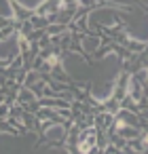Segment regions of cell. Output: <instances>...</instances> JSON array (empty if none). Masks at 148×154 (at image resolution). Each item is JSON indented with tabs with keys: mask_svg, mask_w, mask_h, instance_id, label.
Segmentation results:
<instances>
[{
	"mask_svg": "<svg viewBox=\"0 0 148 154\" xmlns=\"http://www.w3.org/2000/svg\"><path fill=\"white\" fill-rule=\"evenodd\" d=\"M19 53V36L15 32L0 38V61H11Z\"/></svg>",
	"mask_w": 148,
	"mask_h": 154,
	"instance_id": "1",
	"label": "cell"
},
{
	"mask_svg": "<svg viewBox=\"0 0 148 154\" xmlns=\"http://www.w3.org/2000/svg\"><path fill=\"white\" fill-rule=\"evenodd\" d=\"M66 135H68V129H66V125H61V122H51V125H47V129H45L47 141H53V143L64 141Z\"/></svg>",
	"mask_w": 148,
	"mask_h": 154,
	"instance_id": "2",
	"label": "cell"
},
{
	"mask_svg": "<svg viewBox=\"0 0 148 154\" xmlns=\"http://www.w3.org/2000/svg\"><path fill=\"white\" fill-rule=\"evenodd\" d=\"M15 5H19L24 11H38L47 0H13Z\"/></svg>",
	"mask_w": 148,
	"mask_h": 154,
	"instance_id": "3",
	"label": "cell"
},
{
	"mask_svg": "<svg viewBox=\"0 0 148 154\" xmlns=\"http://www.w3.org/2000/svg\"><path fill=\"white\" fill-rule=\"evenodd\" d=\"M0 17H5V19H15L17 17L11 0H0Z\"/></svg>",
	"mask_w": 148,
	"mask_h": 154,
	"instance_id": "4",
	"label": "cell"
}]
</instances>
